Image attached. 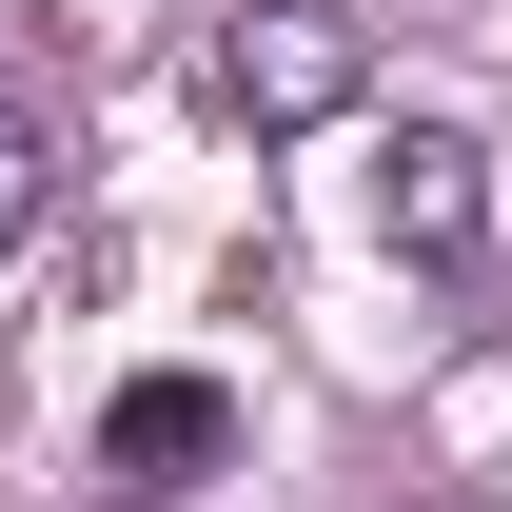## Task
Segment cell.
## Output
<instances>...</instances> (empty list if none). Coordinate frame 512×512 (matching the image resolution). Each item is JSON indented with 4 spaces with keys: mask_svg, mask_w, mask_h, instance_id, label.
Listing matches in <instances>:
<instances>
[{
    "mask_svg": "<svg viewBox=\"0 0 512 512\" xmlns=\"http://www.w3.org/2000/svg\"><path fill=\"white\" fill-rule=\"evenodd\" d=\"M375 217H394V256H414V276H473V237H493V158H473L453 119H414V138L375 158Z\"/></svg>",
    "mask_w": 512,
    "mask_h": 512,
    "instance_id": "3",
    "label": "cell"
},
{
    "mask_svg": "<svg viewBox=\"0 0 512 512\" xmlns=\"http://www.w3.org/2000/svg\"><path fill=\"white\" fill-rule=\"evenodd\" d=\"M40 178H60V158H40V119H20V99H0V256L40 237Z\"/></svg>",
    "mask_w": 512,
    "mask_h": 512,
    "instance_id": "4",
    "label": "cell"
},
{
    "mask_svg": "<svg viewBox=\"0 0 512 512\" xmlns=\"http://www.w3.org/2000/svg\"><path fill=\"white\" fill-rule=\"evenodd\" d=\"M217 453H237V394L217 375H119L99 394V493H197Z\"/></svg>",
    "mask_w": 512,
    "mask_h": 512,
    "instance_id": "2",
    "label": "cell"
},
{
    "mask_svg": "<svg viewBox=\"0 0 512 512\" xmlns=\"http://www.w3.org/2000/svg\"><path fill=\"white\" fill-rule=\"evenodd\" d=\"M355 20L335 0H256L237 40H217V119H256V138H316V119H355Z\"/></svg>",
    "mask_w": 512,
    "mask_h": 512,
    "instance_id": "1",
    "label": "cell"
}]
</instances>
